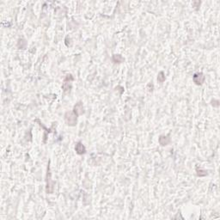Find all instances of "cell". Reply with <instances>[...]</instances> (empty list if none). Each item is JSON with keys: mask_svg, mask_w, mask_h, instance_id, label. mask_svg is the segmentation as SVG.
<instances>
[{"mask_svg": "<svg viewBox=\"0 0 220 220\" xmlns=\"http://www.w3.org/2000/svg\"><path fill=\"white\" fill-rule=\"evenodd\" d=\"M65 122L68 126L74 127L77 124V115L73 111H69V112H66L65 114Z\"/></svg>", "mask_w": 220, "mask_h": 220, "instance_id": "cell-1", "label": "cell"}, {"mask_svg": "<svg viewBox=\"0 0 220 220\" xmlns=\"http://www.w3.org/2000/svg\"><path fill=\"white\" fill-rule=\"evenodd\" d=\"M73 77L71 76V74L66 75L65 80H64V83L62 84V90L64 92H70L71 90V82L73 81Z\"/></svg>", "mask_w": 220, "mask_h": 220, "instance_id": "cell-2", "label": "cell"}, {"mask_svg": "<svg viewBox=\"0 0 220 220\" xmlns=\"http://www.w3.org/2000/svg\"><path fill=\"white\" fill-rule=\"evenodd\" d=\"M53 190V182L51 179V173L49 170V166L47 168V175H46V192L52 194Z\"/></svg>", "mask_w": 220, "mask_h": 220, "instance_id": "cell-3", "label": "cell"}, {"mask_svg": "<svg viewBox=\"0 0 220 220\" xmlns=\"http://www.w3.org/2000/svg\"><path fill=\"white\" fill-rule=\"evenodd\" d=\"M193 79H194V82L195 83L198 85H201V84L204 83L205 81V76L203 73L201 72H198V73H195L194 77H193Z\"/></svg>", "mask_w": 220, "mask_h": 220, "instance_id": "cell-4", "label": "cell"}, {"mask_svg": "<svg viewBox=\"0 0 220 220\" xmlns=\"http://www.w3.org/2000/svg\"><path fill=\"white\" fill-rule=\"evenodd\" d=\"M73 112H74V113H75L77 116H79V115H81V114H84V106H83V103H82L81 102H77L76 105L74 106Z\"/></svg>", "mask_w": 220, "mask_h": 220, "instance_id": "cell-5", "label": "cell"}, {"mask_svg": "<svg viewBox=\"0 0 220 220\" xmlns=\"http://www.w3.org/2000/svg\"><path fill=\"white\" fill-rule=\"evenodd\" d=\"M75 151L78 155H83L86 152V149L81 142H78V143H77L76 146H75Z\"/></svg>", "mask_w": 220, "mask_h": 220, "instance_id": "cell-6", "label": "cell"}, {"mask_svg": "<svg viewBox=\"0 0 220 220\" xmlns=\"http://www.w3.org/2000/svg\"><path fill=\"white\" fill-rule=\"evenodd\" d=\"M169 141H170V139L168 136H161L159 138V143L162 145H167L169 143Z\"/></svg>", "mask_w": 220, "mask_h": 220, "instance_id": "cell-7", "label": "cell"}, {"mask_svg": "<svg viewBox=\"0 0 220 220\" xmlns=\"http://www.w3.org/2000/svg\"><path fill=\"white\" fill-rule=\"evenodd\" d=\"M113 60L115 62V63H121L124 61V58L122 57L121 55L120 54H114L113 56Z\"/></svg>", "mask_w": 220, "mask_h": 220, "instance_id": "cell-8", "label": "cell"}, {"mask_svg": "<svg viewBox=\"0 0 220 220\" xmlns=\"http://www.w3.org/2000/svg\"><path fill=\"white\" fill-rule=\"evenodd\" d=\"M157 80H158V82H160V83H163L165 81V76H164V73L163 71H161L159 74H158Z\"/></svg>", "mask_w": 220, "mask_h": 220, "instance_id": "cell-9", "label": "cell"}]
</instances>
